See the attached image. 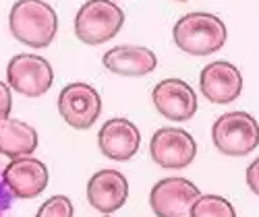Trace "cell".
<instances>
[{"label": "cell", "mask_w": 259, "mask_h": 217, "mask_svg": "<svg viewBox=\"0 0 259 217\" xmlns=\"http://www.w3.org/2000/svg\"><path fill=\"white\" fill-rule=\"evenodd\" d=\"M37 149V133L23 120L5 118L0 120V153L15 159L31 155Z\"/></svg>", "instance_id": "9a60e30c"}, {"label": "cell", "mask_w": 259, "mask_h": 217, "mask_svg": "<svg viewBox=\"0 0 259 217\" xmlns=\"http://www.w3.org/2000/svg\"><path fill=\"white\" fill-rule=\"evenodd\" d=\"M152 99H154L156 110L164 118L175 120V122L191 120L197 112V93L183 79L160 81L152 91Z\"/></svg>", "instance_id": "9c48e42d"}, {"label": "cell", "mask_w": 259, "mask_h": 217, "mask_svg": "<svg viewBox=\"0 0 259 217\" xmlns=\"http://www.w3.org/2000/svg\"><path fill=\"white\" fill-rule=\"evenodd\" d=\"M247 184H249V188L259 197V157L253 159L249 164V168H247Z\"/></svg>", "instance_id": "ffe728a7"}, {"label": "cell", "mask_w": 259, "mask_h": 217, "mask_svg": "<svg viewBox=\"0 0 259 217\" xmlns=\"http://www.w3.org/2000/svg\"><path fill=\"white\" fill-rule=\"evenodd\" d=\"M106 217H108V215H106Z\"/></svg>", "instance_id": "7402d4cb"}, {"label": "cell", "mask_w": 259, "mask_h": 217, "mask_svg": "<svg viewBox=\"0 0 259 217\" xmlns=\"http://www.w3.org/2000/svg\"><path fill=\"white\" fill-rule=\"evenodd\" d=\"M199 89L205 95V99L213 103H230L241 95L243 75L228 60L209 62L199 75Z\"/></svg>", "instance_id": "8fae6325"}, {"label": "cell", "mask_w": 259, "mask_h": 217, "mask_svg": "<svg viewBox=\"0 0 259 217\" xmlns=\"http://www.w3.org/2000/svg\"><path fill=\"white\" fill-rule=\"evenodd\" d=\"M58 112L69 126L88 130L102 114V97L88 83H71L58 95Z\"/></svg>", "instance_id": "ba28073f"}, {"label": "cell", "mask_w": 259, "mask_h": 217, "mask_svg": "<svg viewBox=\"0 0 259 217\" xmlns=\"http://www.w3.org/2000/svg\"><path fill=\"white\" fill-rule=\"evenodd\" d=\"M3 170L0 168V217H13L11 209H13V192L9 190L5 176H3Z\"/></svg>", "instance_id": "ac0fdd59"}, {"label": "cell", "mask_w": 259, "mask_h": 217, "mask_svg": "<svg viewBox=\"0 0 259 217\" xmlns=\"http://www.w3.org/2000/svg\"><path fill=\"white\" fill-rule=\"evenodd\" d=\"M104 67L120 77H143L149 75L158 67V56L154 50L145 46H133V43H124L108 50L102 58Z\"/></svg>", "instance_id": "5bb4252c"}, {"label": "cell", "mask_w": 259, "mask_h": 217, "mask_svg": "<svg viewBox=\"0 0 259 217\" xmlns=\"http://www.w3.org/2000/svg\"><path fill=\"white\" fill-rule=\"evenodd\" d=\"M191 217H236L232 203L220 194H199Z\"/></svg>", "instance_id": "2e32d148"}, {"label": "cell", "mask_w": 259, "mask_h": 217, "mask_svg": "<svg viewBox=\"0 0 259 217\" xmlns=\"http://www.w3.org/2000/svg\"><path fill=\"white\" fill-rule=\"evenodd\" d=\"M9 87L25 97H39L48 93L54 83L50 62L35 54H17L7 67Z\"/></svg>", "instance_id": "5b68a950"}, {"label": "cell", "mask_w": 259, "mask_h": 217, "mask_svg": "<svg viewBox=\"0 0 259 217\" xmlns=\"http://www.w3.org/2000/svg\"><path fill=\"white\" fill-rule=\"evenodd\" d=\"M5 182L13 197L17 199H35L46 190L50 174L44 161H39L31 155L15 157L5 170H3Z\"/></svg>", "instance_id": "30bf717a"}, {"label": "cell", "mask_w": 259, "mask_h": 217, "mask_svg": "<svg viewBox=\"0 0 259 217\" xmlns=\"http://www.w3.org/2000/svg\"><path fill=\"white\" fill-rule=\"evenodd\" d=\"M172 37L183 52L191 56H209L226 43L228 31L220 17L195 11L183 15L177 21L175 29H172Z\"/></svg>", "instance_id": "7a4b0ae2"}, {"label": "cell", "mask_w": 259, "mask_h": 217, "mask_svg": "<svg viewBox=\"0 0 259 217\" xmlns=\"http://www.w3.org/2000/svg\"><path fill=\"white\" fill-rule=\"evenodd\" d=\"M149 155L152 159L168 170H181L191 166L197 155V143L187 130L177 126L158 128L149 141Z\"/></svg>", "instance_id": "52a82bcc"}, {"label": "cell", "mask_w": 259, "mask_h": 217, "mask_svg": "<svg viewBox=\"0 0 259 217\" xmlns=\"http://www.w3.org/2000/svg\"><path fill=\"white\" fill-rule=\"evenodd\" d=\"M179 3H187V0H179Z\"/></svg>", "instance_id": "44dd1931"}, {"label": "cell", "mask_w": 259, "mask_h": 217, "mask_svg": "<svg viewBox=\"0 0 259 217\" xmlns=\"http://www.w3.org/2000/svg\"><path fill=\"white\" fill-rule=\"evenodd\" d=\"M100 151L114 161H128L139 151L141 133L139 128L126 118H110L106 120L98 133Z\"/></svg>", "instance_id": "7c38bea8"}, {"label": "cell", "mask_w": 259, "mask_h": 217, "mask_svg": "<svg viewBox=\"0 0 259 217\" xmlns=\"http://www.w3.org/2000/svg\"><path fill=\"white\" fill-rule=\"evenodd\" d=\"M9 27L17 41L29 48H46L58 31V15L44 0H17Z\"/></svg>", "instance_id": "6da1fadb"}, {"label": "cell", "mask_w": 259, "mask_h": 217, "mask_svg": "<svg viewBox=\"0 0 259 217\" xmlns=\"http://www.w3.org/2000/svg\"><path fill=\"white\" fill-rule=\"evenodd\" d=\"M211 141L224 155H249L259 145V124L249 112H226L213 122Z\"/></svg>", "instance_id": "277c9868"}, {"label": "cell", "mask_w": 259, "mask_h": 217, "mask_svg": "<svg viewBox=\"0 0 259 217\" xmlns=\"http://www.w3.org/2000/svg\"><path fill=\"white\" fill-rule=\"evenodd\" d=\"M13 110V95H11V87L7 83L0 81V120L9 118Z\"/></svg>", "instance_id": "d6986e66"}, {"label": "cell", "mask_w": 259, "mask_h": 217, "mask_svg": "<svg viewBox=\"0 0 259 217\" xmlns=\"http://www.w3.org/2000/svg\"><path fill=\"white\" fill-rule=\"evenodd\" d=\"M199 188L187 178H164L149 192V207L156 217H191Z\"/></svg>", "instance_id": "8992f818"}, {"label": "cell", "mask_w": 259, "mask_h": 217, "mask_svg": "<svg viewBox=\"0 0 259 217\" xmlns=\"http://www.w3.org/2000/svg\"><path fill=\"white\" fill-rule=\"evenodd\" d=\"M128 197V182L118 170H100L88 182V201L100 213L118 211Z\"/></svg>", "instance_id": "4fadbf2b"}, {"label": "cell", "mask_w": 259, "mask_h": 217, "mask_svg": "<svg viewBox=\"0 0 259 217\" xmlns=\"http://www.w3.org/2000/svg\"><path fill=\"white\" fill-rule=\"evenodd\" d=\"M124 23V11L112 3V0H88L75 17V33L77 37L88 43V46H98V43L110 41Z\"/></svg>", "instance_id": "3957f363"}, {"label": "cell", "mask_w": 259, "mask_h": 217, "mask_svg": "<svg viewBox=\"0 0 259 217\" xmlns=\"http://www.w3.org/2000/svg\"><path fill=\"white\" fill-rule=\"evenodd\" d=\"M35 217H73V203L64 194H54L41 203Z\"/></svg>", "instance_id": "e0dca14e"}]
</instances>
